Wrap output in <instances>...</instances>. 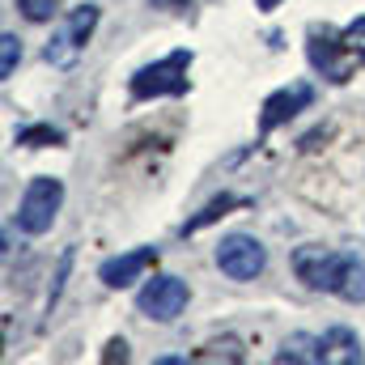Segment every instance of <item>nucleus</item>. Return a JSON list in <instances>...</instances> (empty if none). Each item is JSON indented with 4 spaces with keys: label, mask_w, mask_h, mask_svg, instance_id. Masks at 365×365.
Here are the masks:
<instances>
[{
    "label": "nucleus",
    "mask_w": 365,
    "mask_h": 365,
    "mask_svg": "<svg viewBox=\"0 0 365 365\" xmlns=\"http://www.w3.org/2000/svg\"><path fill=\"white\" fill-rule=\"evenodd\" d=\"M153 264H158V251H153V247H136V251H128V255L106 259V264L98 268V280H102L106 289H128V284H136L140 276L149 272Z\"/></svg>",
    "instance_id": "0eeeda50"
},
{
    "label": "nucleus",
    "mask_w": 365,
    "mask_h": 365,
    "mask_svg": "<svg viewBox=\"0 0 365 365\" xmlns=\"http://www.w3.org/2000/svg\"><path fill=\"white\" fill-rule=\"evenodd\" d=\"M276 361H293V365H319V336H306V331H297V336H289V340L280 344V353H276Z\"/></svg>",
    "instance_id": "9d476101"
},
{
    "label": "nucleus",
    "mask_w": 365,
    "mask_h": 365,
    "mask_svg": "<svg viewBox=\"0 0 365 365\" xmlns=\"http://www.w3.org/2000/svg\"><path fill=\"white\" fill-rule=\"evenodd\" d=\"M64 204V182L51 179V175H38V179L26 182L21 200H17V230L21 234H47L56 225V212Z\"/></svg>",
    "instance_id": "f257e3e1"
},
{
    "label": "nucleus",
    "mask_w": 365,
    "mask_h": 365,
    "mask_svg": "<svg viewBox=\"0 0 365 365\" xmlns=\"http://www.w3.org/2000/svg\"><path fill=\"white\" fill-rule=\"evenodd\" d=\"M13 140H17V145H26V149H43V145H60V140H64V132H60V128H51V123H30V128H21Z\"/></svg>",
    "instance_id": "f8f14e48"
},
{
    "label": "nucleus",
    "mask_w": 365,
    "mask_h": 365,
    "mask_svg": "<svg viewBox=\"0 0 365 365\" xmlns=\"http://www.w3.org/2000/svg\"><path fill=\"white\" fill-rule=\"evenodd\" d=\"M17 60H21V43H17V34H4V38H0V77H4V81L13 77Z\"/></svg>",
    "instance_id": "f3484780"
},
{
    "label": "nucleus",
    "mask_w": 365,
    "mask_h": 365,
    "mask_svg": "<svg viewBox=\"0 0 365 365\" xmlns=\"http://www.w3.org/2000/svg\"><path fill=\"white\" fill-rule=\"evenodd\" d=\"M306 56H310V64H314V73H323L327 81H336V86H344L349 77H353V51L344 47V38H331V34H314L310 43H306ZM361 64V60H357Z\"/></svg>",
    "instance_id": "423d86ee"
},
{
    "label": "nucleus",
    "mask_w": 365,
    "mask_h": 365,
    "mask_svg": "<svg viewBox=\"0 0 365 365\" xmlns=\"http://www.w3.org/2000/svg\"><path fill=\"white\" fill-rule=\"evenodd\" d=\"M314 102V90L310 86H289V90H276L268 102H264V115H259V132L268 136V132H276L280 123H289L297 110H306Z\"/></svg>",
    "instance_id": "6e6552de"
},
{
    "label": "nucleus",
    "mask_w": 365,
    "mask_h": 365,
    "mask_svg": "<svg viewBox=\"0 0 365 365\" xmlns=\"http://www.w3.org/2000/svg\"><path fill=\"white\" fill-rule=\"evenodd\" d=\"M340 38H344V47H349L357 60H365V17H357V21H353V26H349Z\"/></svg>",
    "instance_id": "6ab92c4d"
},
{
    "label": "nucleus",
    "mask_w": 365,
    "mask_h": 365,
    "mask_svg": "<svg viewBox=\"0 0 365 365\" xmlns=\"http://www.w3.org/2000/svg\"><path fill=\"white\" fill-rule=\"evenodd\" d=\"M106 349H110V353H106V361H115V357L123 361V357H128V344H123V340H110Z\"/></svg>",
    "instance_id": "aec40b11"
},
{
    "label": "nucleus",
    "mask_w": 365,
    "mask_h": 365,
    "mask_svg": "<svg viewBox=\"0 0 365 365\" xmlns=\"http://www.w3.org/2000/svg\"><path fill=\"white\" fill-rule=\"evenodd\" d=\"M26 21H51L56 17V0H17Z\"/></svg>",
    "instance_id": "a211bd4d"
},
{
    "label": "nucleus",
    "mask_w": 365,
    "mask_h": 365,
    "mask_svg": "<svg viewBox=\"0 0 365 365\" xmlns=\"http://www.w3.org/2000/svg\"><path fill=\"white\" fill-rule=\"evenodd\" d=\"M77 51H81V43L68 34V30H60L47 47H43V56H47V64H56V68H68L73 60H77Z\"/></svg>",
    "instance_id": "9b49d317"
},
{
    "label": "nucleus",
    "mask_w": 365,
    "mask_h": 365,
    "mask_svg": "<svg viewBox=\"0 0 365 365\" xmlns=\"http://www.w3.org/2000/svg\"><path fill=\"white\" fill-rule=\"evenodd\" d=\"M136 306H140L145 319L170 323V319H179L182 306H187V284H182L179 276H153V280H145V289L136 293Z\"/></svg>",
    "instance_id": "39448f33"
},
{
    "label": "nucleus",
    "mask_w": 365,
    "mask_h": 365,
    "mask_svg": "<svg viewBox=\"0 0 365 365\" xmlns=\"http://www.w3.org/2000/svg\"><path fill=\"white\" fill-rule=\"evenodd\" d=\"M361 340L349 327H327L319 336V365H361Z\"/></svg>",
    "instance_id": "1a4fd4ad"
},
{
    "label": "nucleus",
    "mask_w": 365,
    "mask_h": 365,
    "mask_svg": "<svg viewBox=\"0 0 365 365\" xmlns=\"http://www.w3.org/2000/svg\"><path fill=\"white\" fill-rule=\"evenodd\" d=\"M187 68H191V51H170L158 64H145L132 77V98L149 102V98H166V93H182L187 90Z\"/></svg>",
    "instance_id": "7ed1b4c3"
},
{
    "label": "nucleus",
    "mask_w": 365,
    "mask_h": 365,
    "mask_svg": "<svg viewBox=\"0 0 365 365\" xmlns=\"http://www.w3.org/2000/svg\"><path fill=\"white\" fill-rule=\"evenodd\" d=\"M217 268L230 276V280H255V276L268 268V251L251 234H225L217 242Z\"/></svg>",
    "instance_id": "20e7f679"
},
{
    "label": "nucleus",
    "mask_w": 365,
    "mask_h": 365,
    "mask_svg": "<svg viewBox=\"0 0 365 365\" xmlns=\"http://www.w3.org/2000/svg\"><path fill=\"white\" fill-rule=\"evenodd\" d=\"M93 26H98V4H81V9H73V17H68V34L86 47L90 43V34H93Z\"/></svg>",
    "instance_id": "4468645a"
},
{
    "label": "nucleus",
    "mask_w": 365,
    "mask_h": 365,
    "mask_svg": "<svg viewBox=\"0 0 365 365\" xmlns=\"http://www.w3.org/2000/svg\"><path fill=\"white\" fill-rule=\"evenodd\" d=\"M238 204H242L238 195H217V200H212V204H208V208H204L200 217H191V221L182 225V234H195V230H204V225H212L217 217H225V212H230V208H238Z\"/></svg>",
    "instance_id": "ddd939ff"
},
{
    "label": "nucleus",
    "mask_w": 365,
    "mask_h": 365,
    "mask_svg": "<svg viewBox=\"0 0 365 365\" xmlns=\"http://www.w3.org/2000/svg\"><path fill=\"white\" fill-rule=\"evenodd\" d=\"M68 272H73V247L60 255V268H56V280H51V293H47V314L56 310V302H60V293H64V284H68Z\"/></svg>",
    "instance_id": "dca6fc26"
},
{
    "label": "nucleus",
    "mask_w": 365,
    "mask_h": 365,
    "mask_svg": "<svg viewBox=\"0 0 365 365\" xmlns=\"http://www.w3.org/2000/svg\"><path fill=\"white\" fill-rule=\"evenodd\" d=\"M336 297H344V302H353V306H361L365 302V264L361 259H353V268H349V276L340 280Z\"/></svg>",
    "instance_id": "2eb2a0df"
},
{
    "label": "nucleus",
    "mask_w": 365,
    "mask_h": 365,
    "mask_svg": "<svg viewBox=\"0 0 365 365\" xmlns=\"http://www.w3.org/2000/svg\"><path fill=\"white\" fill-rule=\"evenodd\" d=\"M255 4H259L264 13H272V9H276V4H280V0H255Z\"/></svg>",
    "instance_id": "412c9836"
},
{
    "label": "nucleus",
    "mask_w": 365,
    "mask_h": 365,
    "mask_svg": "<svg viewBox=\"0 0 365 365\" xmlns=\"http://www.w3.org/2000/svg\"><path fill=\"white\" fill-rule=\"evenodd\" d=\"M353 259H357V255H349V251H327V247H314V242H310V247H297V251H293V272H297V280H302L306 289L336 293L340 280L353 268Z\"/></svg>",
    "instance_id": "f03ea898"
}]
</instances>
